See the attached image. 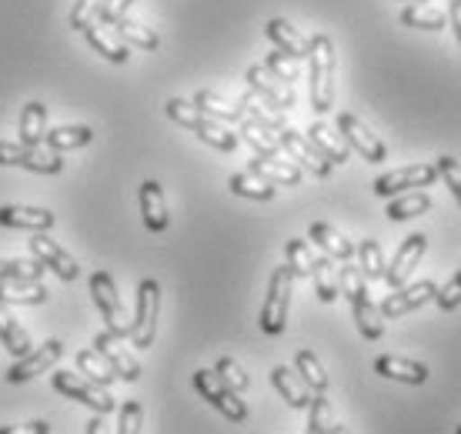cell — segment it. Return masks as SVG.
<instances>
[{"instance_id":"cell-10","label":"cell","mask_w":461,"mask_h":434,"mask_svg":"<svg viewBox=\"0 0 461 434\" xmlns=\"http://www.w3.org/2000/svg\"><path fill=\"white\" fill-rule=\"evenodd\" d=\"M438 181V164H408L402 171H388L375 177L371 191L378 197H398L411 187H428V184Z\"/></svg>"},{"instance_id":"cell-33","label":"cell","mask_w":461,"mask_h":434,"mask_svg":"<svg viewBox=\"0 0 461 434\" xmlns=\"http://www.w3.org/2000/svg\"><path fill=\"white\" fill-rule=\"evenodd\" d=\"M308 140H312L314 148L321 150L324 158L331 160V164H348V144L345 140H338L335 131H328V124H321V121H314L312 127H308Z\"/></svg>"},{"instance_id":"cell-1","label":"cell","mask_w":461,"mask_h":434,"mask_svg":"<svg viewBox=\"0 0 461 434\" xmlns=\"http://www.w3.org/2000/svg\"><path fill=\"white\" fill-rule=\"evenodd\" d=\"M164 114L171 117L174 124L187 127L191 134H197V138L204 140L208 148L221 150V154H230V150H238V134L234 131H228V127L221 124V121H214V117L201 114L194 104L185 101V97H171V101L164 104Z\"/></svg>"},{"instance_id":"cell-11","label":"cell","mask_w":461,"mask_h":434,"mask_svg":"<svg viewBox=\"0 0 461 434\" xmlns=\"http://www.w3.org/2000/svg\"><path fill=\"white\" fill-rule=\"evenodd\" d=\"M0 164L4 167H27L34 174H60L64 171V158L58 150H37L27 144H11L0 140Z\"/></svg>"},{"instance_id":"cell-36","label":"cell","mask_w":461,"mask_h":434,"mask_svg":"<svg viewBox=\"0 0 461 434\" xmlns=\"http://www.w3.org/2000/svg\"><path fill=\"white\" fill-rule=\"evenodd\" d=\"M94 140V131L87 124H68V127H54V131H47L44 144L50 150H77L84 144H91Z\"/></svg>"},{"instance_id":"cell-8","label":"cell","mask_w":461,"mask_h":434,"mask_svg":"<svg viewBox=\"0 0 461 434\" xmlns=\"http://www.w3.org/2000/svg\"><path fill=\"white\" fill-rule=\"evenodd\" d=\"M50 384H54V391L64 394V398H74V401H81V404H87L94 414L114 411V398L107 394V388L94 384V381H87V377H81V375H74V371H54V375H50Z\"/></svg>"},{"instance_id":"cell-5","label":"cell","mask_w":461,"mask_h":434,"mask_svg":"<svg viewBox=\"0 0 461 434\" xmlns=\"http://www.w3.org/2000/svg\"><path fill=\"white\" fill-rule=\"evenodd\" d=\"M91 297L97 311H101V318H104V331H111L121 341L131 338V318H127L124 304H121L114 277L107 275V271H94L91 275Z\"/></svg>"},{"instance_id":"cell-31","label":"cell","mask_w":461,"mask_h":434,"mask_svg":"<svg viewBox=\"0 0 461 434\" xmlns=\"http://www.w3.org/2000/svg\"><path fill=\"white\" fill-rule=\"evenodd\" d=\"M47 138V107L41 101L23 104L21 111V144L27 148H41Z\"/></svg>"},{"instance_id":"cell-15","label":"cell","mask_w":461,"mask_h":434,"mask_svg":"<svg viewBox=\"0 0 461 434\" xmlns=\"http://www.w3.org/2000/svg\"><path fill=\"white\" fill-rule=\"evenodd\" d=\"M60 355H64V344L60 341H44L41 348H31L23 357H17V365L7 371V381L11 384H23V381H31L37 375H47L50 365H58Z\"/></svg>"},{"instance_id":"cell-21","label":"cell","mask_w":461,"mask_h":434,"mask_svg":"<svg viewBox=\"0 0 461 434\" xmlns=\"http://www.w3.org/2000/svg\"><path fill=\"white\" fill-rule=\"evenodd\" d=\"M271 384H275V391L281 394V398L288 401V408H294V411H308V404H312V388L301 381L298 371H291L288 365H277L275 371H271Z\"/></svg>"},{"instance_id":"cell-30","label":"cell","mask_w":461,"mask_h":434,"mask_svg":"<svg viewBox=\"0 0 461 434\" xmlns=\"http://www.w3.org/2000/svg\"><path fill=\"white\" fill-rule=\"evenodd\" d=\"M0 344H4L14 357H23L31 351V334H27V328L11 314V304H0Z\"/></svg>"},{"instance_id":"cell-53","label":"cell","mask_w":461,"mask_h":434,"mask_svg":"<svg viewBox=\"0 0 461 434\" xmlns=\"http://www.w3.org/2000/svg\"><path fill=\"white\" fill-rule=\"evenodd\" d=\"M0 434H50V424L31 421V424H17V428H0Z\"/></svg>"},{"instance_id":"cell-45","label":"cell","mask_w":461,"mask_h":434,"mask_svg":"<svg viewBox=\"0 0 461 434\" xmlns=\"http://www.w3.org/2000/svg\"><path fill=\"white\" fill-rule=\"evenodd\" d=\"M214 371L221 375V381L228 384L230 391H238V394H244V391L251 388V377L244 375V367L234 361V357H218V365H214Z\"/></svg>"},{"instance_id":"cell-17","label":"cell","mask_w":461,"mask_h":434,"mask_svg":"<svg viewBox=\"0 0 461 434\" xmlns=\"http://www.w3.org/2000/svg\"><path fill=\"white\" fill-rule=\"evenodd\" d=\"M31 251H34L37 261L44 264V267H50L60 281H68V285H70V281H77V277H81V267H77V261H74V258L60 248L58 240L47 238V234H34V240H31Z\"/></svg>"},{"instance_id":"cell-43","label":"cell","mask_w":461,"mask_h":434,"mask_svg":"<svg viewBox=\"0 0 461 434\" xmlns=\"http://www.w3.org/2000/svg\"><path fill=\"white\" fill-rule=\"evenodd\" d=\"M285 254H288V264L294 277H312L314 275V264H318V254L312 251V244L301 238H291L285 244Z\"/></svg>"},{"instance_id":"cell-42","label":"cell","mask_w":461,"mask_h":434,"mask_svg":"<svg viewBox=\"0 0 461 434\" xmlns=\"http://www.w3.org/2000/svg\"><path fill=\"white\" fill-rule=\"evenodd\" d=\"M77 371H81L87 381L101 384V388H111V384L117 381V375L111 371V365H107L97 351H77Z\"/></svg>"},{"instance_id":"cell-2","label":"cell","mask_w":461,"mask_h":434,"mask_svg":"<svg viewBox=\"0 0 461 434\" xmlns=\"http://www.w3.org/2000/svg\"><path fill=\"white\" fill-rule=\"evenodd\" d=\"M338 277H341V291L351 301V314H355V324L365 341H381L384 338V324H381V311L375 308V301L368 294V277L361 275V267H355L351 261H345V267H338Z\"/></svg>"},{"instance_id":"cell-44","label":"cell","mask_w":461,"mask_h":434,"mask_svg":"<svg viewBox=\"0 0 461 434\" xmlns=\"http://www.w3.org/2000/svg\"><path fill=\"white\" fill-rule=\"evenodd\" d=\"M41 261H21V258H0V281H41L44 277Z\"/></svg>"},{"instance_id":"cell-22","label":"cell","mask_w":461,"mask_h":434,"mask_svg":"<svg viewBox=\"0 0 461 434\" xmlns=\"http://www.w3.org/2000/svg\"><path fill=\"white\" fill-rule=\"evenodd\" d=\"M84 37H87V44H91L104 60H111V64H127V60H131V50H127V44L117 37L114 27L94 21L91 27L84 31Z\"/></svg>"},{"instance_id":"cell-28","label":"cell","mask_w":461,"mask_h":434,"mask_svg":"<svg viewBox=\"0 0 461 434\" xmlns=\"http://www.w3.org/2000/svg\"><path fill=\"white\" fill-rule=\"evenodd\" d=\"M238 104L244 107V117H248L251 124L261 127V131H267V134H277V131H285V127H288V124H285V114H281V111H275V107H267L258 94L248 91Z\"/></svg>"},{"instance_id":"cell-58","label":"cell","mask_w":461,"mask_h":434,"mask_svg":"<svg viewBox=\"0 0 461 434\" xmlns=\"http://www.w3.org/2000/svg\"><path fill=\"white\" fill-rule=\"evenodd\" d=\"M458 434H461V428H458Z\"/></svg>"},{"instance_id":"cell-3","label":"cell","mask_w":461,"mask_h":434,"mask_svg":"<svg viewBox=\"0 0 461 434\" xmlns=\"http://www.w3.org/2000/svg\"><path fill=\"white\" fill-rule=\"evenodd\" d=\"M308 80H312V107L314 114H328L335 104V44L328 34L312 37L308 54Z\"/></svg>"},{"instance_id":"cell-13","label":"cell","mask_w":461,"mask_h":434,"mask_svg":"<svg viewBox=\"0 0 461 434\" xmlns=\"http://www.w3.org/2000/svg\"><path fill=\"white\" fill-rule=\"evenodd\" d=\"M338 131L345 134V140L351 144V148L361 154V158L368 160V164H381V160H388V148H384V140L371 131L361 117H355V114H338Z\"/></svg>"},{"instance_id":"cell-48","label":"cell","mask_w":461,"mask_h":434,"mask_svg":"<svg viewBox=\"0 0 461 434\" xmlns=\"http://www.w3.org/2000/svg\"><path fill=\"white\" fill-rule=\"evenodd\" d=\"M101 7H104V0H77V4H74V11H70V27L84 34V31L97 21Z\"/></svg>"},{"instance_id":"cell-34","label":"cell","mask_w":461,"mask_h":434,"mask_svg":"<svg viewBox=\"0 0 461 434\" xmlns=\"http://www.w3.org/2000/svg\"><path fill=\"white\" fill-rule=\"evenodd\" d=\"M238 127H241L238 134H241L244 144H248V148L254 150V158H261V160H277V154H281V144H277L275 134H267V131H261V127L251 124L248 117H244V121H241Z\"/></svg>"},{"instance_id":"cell-49","label":"cell","mask_w":461,"mask_h":434,"mask_svg":"<svg viewBox=\"0 0 461 434\" xmlns=\"http://www.w3.org/2000/svg\"><path fill=\"white\" fill-rule=\"evenodd\" d=\"M140 424H144V408H140V401H124V404H121V421H117L114 434H140Z\"/></svg>"},{"instance_id":"cell-23","label":"cell","mask_w":461,"mask_h":434,"mask_svg":"<svg viewBox=\"0 0 461 434\" xmlns=\"http://www.w3.org/2000/svg\"><path fill=\"white\" fill-rule=\"evenodd\" d=\"M140 214H144V224L148 231L161 234L171 224V214H167V201H164V191L158 181H144L140 184Z\"/></svg>"},{"instance_id":"cell-54","label":"cell","mask_w":461,"mask_h":434,"mask_svg":"<svg viewBox=\"0 0 461 434\" xmlns=\"http://www.w3.org/2000/svg\"><path fill=\"white\" fill-rule=\"evenodd\" d=\"M448 21H451V31H455V41L461 47V0H451L448 4Z\"/></svg>"},{"instance_id":"cell-51","label":"cell","mask_w":461,"mask_h":434,"mask_svg":"<svg viewBox=\"0 0 461 434\" xmlns=\"http://www.w3.org/2000/svg\"><path fill=\"white\" fill-rule=\"evenodd\" d=\"M138 0H104V7H101V14H97V21L107 23V27H114L117 21H124L127 11L134 7Z\"/></svg>"},{"instance_id":"cell-27","label":"cell","mask_w":461,"mask_h":434,"mask_svg":"<svg viewBox=\"0 0 461 434\" xmlns=\"http://www.w3.org/2000/svg\"><path fill=\"white\" fill-rule=\"evenodd\" d=\"M248 171L258 174V177H265V181L275 184V187H298V184H301V167H298V164H288V160L254 158Z\"/></svg>"},{"instance_id":"cell-39","label":"cell","mask_w":461,"mask_h":434,"mask_svg":"<svg viewBox=\"0 0 461 434\" xmlns=\"http://www.w3.org/2000/svg\"><path fill=\"white\" fill-rule=\"evenodd\" d=\"M114 31L127 47H138V50H158V47H161V37H158V31H150V27H144V23H138V21H131V17L117 21Z\"/></svg>"},{"instance_id":"cell-35","label":"cell","mask_w":461,"mask_h":434,"mask_svg":"<svg viewBox=\"0 0 461 434\" xmlns=\"http://www.w3.org/2000/svg\"><path fill=\"white\" fill-rule=\"evenodd\" d=\"M431 207H435V201H431V197L421 194V191H411V194L392 197V201H388V207H384V214H388V221H411V217L428 214Z\"/></svg>"},{"instance_id":"cell-9","label":"cell","mask_w":461,"mask_h":434,"mask_svg":"<svg viewBox=\"0 0 461 434\" xmlns=\"http://www.w3.org/2000/svg\"><path fill=\"white\" fill-rule=\"evenodd\" d=\"M244 80H248V91L258 94L261 101L267 104V107H275V111H291L294 104H298V97H294V87L291 84H285V80H277L271 70L265 68V64H251V68L244 70Z\"/></svg>"},{"instance_id":"cell-7","label":"cell","mask_w":461,"mask_h":434,"mask_svg":"<svg viewBox=\"0 0 461 434\" xmlns=\"http://www.w3.org/2000/svg\"><path fill=\"white\" fill-rule=\"evenodd\" d=\"M194 391L208 401L211 408H218L228 421H234V424L248 421V404L241 401L238 391H230L228 384L221 381L218 371H194Z\"/></svg>"},{"instance_id":"cell-25","label":"cell","mask_w":461,"mask_h":434,"mask_svg":"<svg viewBox=\"0 0 461 434\" xmlns=\"http://www.w3.org/2000/svg\"><path fill=\"white\" fill-rule=\"evenodd\" d=\"M308 238H312L331 261H351V258L357 254L355 244H351L341 231H335L331 224H324V221H314L312 231H308Z\"/></svg>"},{"instance_id":"cell-16","label":"cell","mask_w":461,"mask_h":434,"mask_svg":"<svg viewBox=\"0 0 461 434\" xmlns=\"http://www.w3.org/2000/svg\"><path fill=\"white\" fill-rule=\"evenodd\" d=\"M428 251V238L425 234H411V238H404V244L398 248V254H394V261L388 264V271H384V285L392 287H404L408 285V277H411V271L418 267V261L425 258Z\"/></svg>"},{"instance_id":"cell-40","label":"cell","mask_w":461,"mask_h":434,"mask_svg":"<svg viewBox=\"0 0 461 434\" xmlns=\"http://www.w3.org/2000/svg\"><path fill=\"white\" fill-rule=\"evenodd\" d=\"M314 291H318V297H321L324 304H331V301H338V294H341V277H338V267L335 261L324 254V258H318V264H314Z\"/></svg>"},{"instance_id":"cell-24","label":"cell","mask_w":461,"mask_h":434,"mask_svg":"<svg viewBox=\"0 0 461 434\" xmlns=\"http://www.w3.org/2000/svg\"><path fill=\"white\" fill-rule=\"evenodd\" d=\"M375 371L388 381H402V384H425L428 381V367L421 361H408L398 355H381L375 361Z\"/></svg>"},{"instance_id":"cell-29","label":"cell","mask_w":461,"mask_h":434,"mask_svg":"<svg viewBox=\"0 0 461 434\" xmlns=\"http://www.w3.org/2000/svg\"><path fill=\"white\" fill-rule=\"evenodd\" d=\"M47 291L41 281H0V304H31V308H37V304H44L47 301Z\"/></svg>"},{"instance_id":"cell-41","label":"cell","mask_w":461,"mask_h":434,"mask_svg":"<svg viewBox=\"0 0 461 434\" xmlns=\"http://www.w3.org/2000/svg\"><path fill=\"white\" fill-rule=\"evenodd\" d=\"M294 371H298L301 381H304L314 394H324V391H328V375H324V367L314 351H304V348H301L298 355H294Z\"/></svg>"},{"instance_id":"cell-46","label":"cell","mask_w":461,"mask_h":434,"mask_svg":"<svg viewBox=\"0 0 461 434\" xmlns=\"http://www.w3.org/2000/svg\"><path fill=\"white\" fill-rule=\"evenodd\" d=\"M331 431V401L324 394H314L308 404V434H328Z\"/></svg>"},{"instance_id":"cell-18","label":"cell","mask_w":461,"mask_h":434,"mask_svg":"<svg viewBox=\"0 0 461 434\" xmlns=\"http://www.w3.org/2000/svg\"><path fill=\"white\" fill-rule=\"evenodd\" d=\"M94 351L104 357L107 365H111V371H114L121 381H127V384H134L140 377V365L131 357V351L121 348V338H114L111 331H101L94 338Z\"/></svg>"},{"instance_id":"cell-55","label":"cell","mask_w":461,"mask_h":434,"mask_svg":"<svg viewBox=\"0 0 461 434\" xmlns=\"http://www.w3.org/2000/svg\"><path fill=\"white\" fill-rule=\"evenodd\" d=\"M87 434H114L111 424H107V414H94L91 421H87Z\"/></svg>"},{"instance_id":"cell-50","label":"cell","mask_w":461,"mask_h":434,"mask_svg":"<svg viewBox=\"0 0 461 434\" xmlns=\"http://www.w3.org/2000/svg\"><path fill=\"white\" fill-rule=\"evenodd\" d=\"M435 164H438V177L448 184L451 197H455V201H458V207H461V164L455 158H448V154H445V158H438Z\"/></svg>"},{"instance_id":"cell-47","label":"cell","mask_w":461,"mask_h":434,"mask_svg":"<svg viewBox=\"0 0 461 434\" xmlns=\"http://www.w3.org/2000/svg\"><path fill=\"white\" fill-rule=\"evenodd\" d=\"M265 68L275 74L277 80H285V84H291L294 87V80L301 77V68H298V60H291L288 54H281V50H271L265 58Z\"/></svg>"},{"instance_id":"cell-26","label":"cell","mask_w":461,"mask_h":434,"mask_svg":"<svg viewBox=\"0 0 461 434\" xmlns=\"http://www.w3.org/2000/svg\"><path fill=\"white\" fill-rule=\"evenodd\" d=\"M191 104H194L201 114L214 117V121H221V124H241V121H244L241 104H230L228 97H224V94H218V91H197Z\"/></svg>"},{"instance_id":"cell-6","label":"cell","mask_w":461,"mask_h":434,"mask_svg":"<svg viewBox=\"0 0 461 434\" xmlns=\"http://www.w3.org/2000/svg\"><path fill=\"white\" fill-rule=\"evenodd\" d=\"M158 311H161V285L154 277H144L138 285V301H134V321H131V344L134 348H150L158 334Z\"/></svg>"},{"instance_id":"cell-32","label":"cell","mask_w":461,"mask_h":434,"mask_svg":"<svg viewBox=\"0 0 461 434\" xmlns=\"http://www.w3.org/2000/svg\"><path fill=\"white\" fill-rule=\"evenodd\" d=\"M230 194L238 197H248V201H275V184H267L265 177H258V174L251 171H241V174H230Z\"/></svg>"},{"instance_id":"cell-19","label":"cell","mask_w":461,"mask_h":434,"mask_svg":"<svg viewBox=\"0 0 461 434\" xmlns=\"http://www.w3.org/2000/svg\"><path fill=\"white\" fill-rule=\"evenodd\" d=\"M265 34L267 41L275 44V50H281V54H288L291 60H308V54H312V37H304L298 31V27H291L288 21H281V17H271V21L265 23Z\"/></svg>"},{"instance_id":"cell-52","label":"cell","mask_w":461,"mask_h":434,"mask_svg":"<svg viewBox=\"0 0 461 434\" xmlns=\"http://www.w3.org/2000/svg\"><path fill=\"white\" fill-rule=\"evenodd\" d=\"M435 301H438L441 311H455V308H458V304H461V271L451 277L445 287H438V297H435Z\"/></svg>"},{"instance_id":"cell-4","label":"cell","mask_w":461,"mask_h":434,"mask_svg":"<svg viewBox=\"0 0 461 434\" xmlns=\"http://www.w3.org/2000/svg\"><path fill=\"white\" fill-rule=\"evenodd\" d=\"M294 271L291 264L285 267H275V275L267 281V294H265V308H261V331L265 334H281L288 328V308H291V291H294Z\"/></svg>"},{"instance_id":"cell-57","label":"cell","mask_w":461,"mask_h":434,"mask_svg":"<svg viewBox=\"0 0 461 434\" xmlns=\"http://www.w3.org/2000/svg\"><path fill=\"white\" fill-rule=\"evenodd\" d=\"M404 4H428V0H404Z\"/></svg>"},{"instance_id":"cell-14","label":"cell","mask_w":461,"mask_h":434,"mask_svg":"<svg viewBox=\"0 0 461 434\" xmlns=\"http://www.w3.org/2000/svg\"><path fill=\"white\" fill-rule=\"evenodd\" d=\"M438 297V285L435 281H415V285L408 287H394L392 294L381 301V318H402L408 311H418L431 304Z\"/></svg>"},{"instance_id":"cell-20","label":"cell","mask_w":461,"mask_h":434,"mask_svg":"<svg viewBox=\"0 0 461 434\" xmlns=\"http://www.w3.org/2000/svg\"><path fill=\"white\" fill-rule=\"evenodd\" d=\"M54 221H58V217L50 214L47 207H27V204L0 207V228H17V231L44 234V231L54 228Z\"/></svg>"},{"instance_id":"cell-37","label":"cell","mask_w":461,"mask_h":434,"mask_svg":"<svg viewBox=\"0 0 461 434\" xmlns=\"http://www.w3.org/2000/svg\"><path fill=\"white\" fill-rule=\"evenodd\" d=\"M404 27H418V31H445L448 27V14H441L438 7H428V4H408L402 11Z\"/></svg>"},{"instance_id":"cell-56","label":"cell","mask_w":461,"mask_h":434,"mask_svg":"<svg viewBox=\"0 0 461 434\" xmlns=\"http://www.w3.org/2000/svg\"><path fill=\"white\" fill-rule=\"evenodd\" d=\"M328 434H351V431H348L345 424H331V431H328Z\"/></svg>"},{"instance_id":"cell-38","label":"cell","mask_w":461,"mask_h":434,"mask_svg":"<svg viewBox=\"0 0 461 434\" xmlns=\"http://www.w3.org/2000/svg\"><path fill=\"white\" fill-rule=\"evenodd\" d=\"M357 267L368 281H384L388 264H384V251H381V244L375 238L357 240Z\"/></svg>"},{"instance_id":"cell-12","label":"cell","mask_w":461,"mask_h":434,"mask_svg":"<svg viewBox=\"0 0 461 434\" xmlns=\"http://www.w3.org/2000/svg\"><path fill=\"white\" fill-rule=\"evenodd\" d=\"M275 138H277V144H281V150L291 154V160H298L301 171H312L314 177H328V174L335 171V164L314 148L312 140H308V134H298V131L285 127V131H277Z\"/></svg>"}]
</instances>
